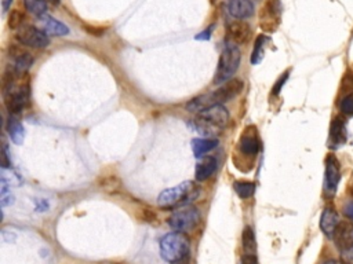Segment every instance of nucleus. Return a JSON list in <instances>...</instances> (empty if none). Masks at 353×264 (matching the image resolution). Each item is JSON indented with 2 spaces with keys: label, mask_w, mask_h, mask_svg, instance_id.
Instances as JSON below:
<instances>
[{
  "label": "nucleus",
  "mask_w": 353,
  "mask_h": 264,
  "mask_svg": "<svg viewBox=\"0 0 353 264\" xmlns=\"http://www.w3.org/2000/svg\"><path fill=\"white\" fill-rule=\"evenodd\" d=\"M25 74H18L8 69L3 78V98L4 104L10 114L19 116L29 104L30 91L29 85L23 84L21 80Z\"/></svg>",
  "instance_id": "f257e3e1"
},
{
  "label": "nucleus",
  "mask_w": 353,
  "mask_h": 264,
  "mask_svg": "<svg viewBox=\"0 0 353 264\" xmlns=\"http://www.w3.org/2000/svg\"><path fill=\"white\" fill-rule=\"evenodd\" d=\"M244 88V82L240 78H230L229 81L221 84V87L210 94H203L200 96L193 98L186 103V110L200 113L212 106L222 104L233 98H236Z\"/></svg>",
  "instance_id": "f03ea898"
},
{
  "label": "nucleus",
  "mask_w": 353,
  "mask_h": 264,
  "mask_svg": "<svg viewBox=\"0 0 353 264\" xmlns=\"http://www.w3.org/2000/svg\"><path fill=\"white\" fill-rule=\"evenodd\" d=\"M228 121V109L223 104H216L197 113L196 117L192 120V125L203 138L216 139V136L221 135L226 128Z\"/></svg>",
  "instance_id": "7ed1b4c3"
},
{
  "label": "nucleus",
  "mask_w": 353,
  "mask_h": 264,
  "mask_svg": "<svg viewBox=\"0 0 353 264\" xmlns=\"http://www.w3.org/2000/svg\"><path fill=\"white\" fill-rule=\"evenodd\" d=\"M189 239L183 232L174 231L160 239V256L171 264H181L189 256Z\"/></svg>",
  "instance_id": "20e7f679"
},
{
  "label": "nucleus",
  "mask_w": 353,
  "mask_h": 264,
  "mask_svg": "<svg viewBox=\"0 0 353 264\" xmlns=\"http://www.w3.org/2000/svg\"><path fill=\"white\" fill-rule=\"evenodd\" d=\"M197 192L199 190L196 183L192 180H185L171 188L161 191L157 197V205L164 209L189 205V202L197 195Z\"/></svg>",
  "instance_id": "39448f33"
},
{
  "label": "nucleus",
  "mask_w": 353,
  "mask_h": 264,
  "mask_svg": "<svg viewBox=\"0 0 353 264\" xmlns=\"http://www.w3.org/2000/svg\"><path fill=\"white\" fill-rule=\"evenodd\" d=\"M240 59H241V52L237 48V45L232 44V43L225 45V48L221 52L219 60H218V67L215 72L214 82L223 84V82L229 81L230 78H233L234 73L239 69Z\"/></svg>",
  "instance_id": "423d86ee"
},
{
  "label": "nucleus",
  "mask_w": 353,
  "mask_h": 264,
  "mask_svg": "<svg viewBox=\"0 0 353 264\" xmlns=\"http://www.w3.org/2000/svg\"><path fill=\"white\" fill-rule=\"evenodd\" d=\"M200 221V212L193 205H183L176 208L171 216L168 217V226L174 231L189 232L192 231Z\"/></svg>",
  "instance_id": "0eeeda50"
},
{
  "label": "nucleus",
  "mask_w": 353,
  "mask_h": 264,
  "mask_svg": "<svg viewBox=\"0 0 353 264\" xmlns=\"http://www.w3.org/2000/svg\"><path fill=\"white\" fill-rule=\"evenodd\" d=\"M17 40L22 45L33 48H46L50 44L48 34L36 26H22L18 29Z\"/></svg>",
  "instance_id": "6e6552de"
},
{
  "label": "nucleus",
  "mask_w": 353,
  "mask_h": 264,
  "mask_svg": "<svg viewBox=\"0 0 353 264\" xmlns=\"http://www.w3.org/2000/svg\"><path fill=\"white\" fill-rule=\"evenodd\" d=\"M341 180V166L339 161L334 154H328L325 158V170H324V191L328 195H334L338 190Z\"/></svg>",
  "instance_id": "1a4fd4ad"
},
{
  "label": "nucleus",
  "mask_w": 353,
  "mask_h": 264,
  "mask_svg": "<svg viewBox=\"0 0 353 264\" xmlns=\"http://www.w3.org/2000/svg\"><path fill=\"white\" fill-rule=\"evenodd\" d=\"M8 58L11 60L10 69L14 70L18 74H26V72L30 69V66L33 65V56L30 55V52L12 45L8 48Z\"/></svg>",
  "instance_id": "9d476101"
},
{
  "label": "nucleus",
  "mask_w": 353,
  "mask_h": 264,
  "mask_svg": "<svg viewBox=\"0 0 353 264\" xmlns=\"http://www.w3.org/2000/svg\"><path fill=\"white\" fill-rule=\"evenodd\" d=\"M332 239L341 252H350L353 249V223L339 221L332 234Z\"/></svg>",
  "instance_id": "9b49d317"
},
{
  "label": "nucleus",
  "mask_w": 353,
  "mask_h": 264,
  "mask_svg": "<svg viewBox=\"0 0 353 264\" xmlns=\"http://www.w3.org/2000/svg\"><path fill=\"white\" fill-rule=\"evenodd\" d=\"M251 34H252L251 26L241 19L233 21L226 26L228 40H229V43H232L234 45L245 44L251 38Z\"/></svg>",
  "instance_id": "f8f14e48"
},
{
  "label": "nucleus",
  "mask_w": 353,
  "mask_h": 264,
  "mask_svg": "<svg viewBox=\"0 0 353 264\" xmlns=\"http://www.w3.org/2000/svg\"><path fill=\"white\" fill-rule=\"evenodd\" d=\"M239 150L241 154L247 157H255L259 150V140L256 136V128L248 126L240 136L239 140Z\"/></svg>",
  "instance_id": "ddd939ff"
},
{
  "label": "nucleus",
  "mask_w": 353,
  "mask_h": 264,
  "mask_svg": "<svg viewBox=\"0 0 353 264\" xmlns=\"http://www.w3.org/2000/svg\"><path fill=\"white\" fill-rule=\"evenodd\" d=\"M347 140V129L345 120L342 117H335L330 126V135H328V146L331 148H338L342 144H345Z\"/></svg>",
  "instance_id": "4468645a"
},
{
  "label": "nucleus",
  "mask_w": 353,
  "mask_h": 264,
  "mask_svg": "<svg viewBox=\"0 0 353 264\" xmlns=\"http://www.w3.org/2000/svg\"><path fill=\"white\" fill-rule=\"evenodd\" d=\"M226 11L236 19H247L254 14V4L251 0H228Z\"/></svg>",
  "instance_id": "2eb2a0df"
},
{
  "label": "nucleus",
  "mask_w": 353,
  "mask_h": 264,
  "mask_svg": "<svg viewBox=\"0 0 353 264\" xmlns=\"http://www.w3.org/2000/svg\"><path fill=\"white\" fill-rule=\"evenodd\" d=\"M39 25H40L41 30H44L47 34H51V36L69 34V28L65 23H62L61 21H58L47 14L39 16Z\"/></svg>",
  "instance_id": "dca6fc26"
},
{
  "label": "nucleus",
  "mask_w": 353,
  "mask_h": 264,
  "mask_svg": "<svg viewBox=\"0 0 353 264\" xmlns=\"http://www.w3.org/2000/svg\"><path fill=\"white\" fill-rule=\"evenodd\" d=\"M218 168V161L215 157L212 155H207V157H203L197 165H196V169H194V177L196 180L199 182H204L207 179H210L215 170Z\"/></svg>",
  "instance_id": "f3484780"
},
{
  "label": "nucleus",
  "mask_w": 353,
  "mask_h": 264,
  "mask_svg": "<svg viewBox=\"0 0 353 264\" xmlns=\"http://www.w3.org/2000/svg\"><path fill=\"white\" fill-rule=\"evenodd\" d=\"M338 224H339L338 212L334 208H331V206L324 208V210L321 213V217H320V228H321V231L328 238H332V234H334V231H335Z\"/></svg>",
  "instance_id": "a211bd4d"
},
{
  "label": "nucleus",
  "mask_w": 353,
  "mask_h": 264,
  "mask_svg": "<svg viewBox=\"0 0 353 264\" xmlns=\"http://www.w3.org/2000/svg\"><path fill=\"white\" fill-rule=\"evenodd\" d=\"M6 131L10 136V139L15 143V144H22L23 139H25V128L22 125V122L18 120L17 116L10 114L6 122Z\"/></svg>",
  "instance_id": "6ab92c4d"
},
{
  "label": "nucleus",
  "mask_w": 353,
  "mask_h": 264,
  "mask_svg": "<svg viewBox=\"0 0 353 264\" xmlns=\"http://www.w3.org/2000/svg\"><path fill=\"white\" fill-rule=\"evenodd\" d=\"M216 146H218V139H214V138H196L192 140V150L197 158L203 157L205 153H210Z\"/></svg>",
  "instance_id": "aec40b11"
},
{
  "label": "nucleus",
  "mask_w": 353,
  "mask_h": 264,
  "mask_svg": "<svg viewBox=\"0 0 353 264\" xmlns=\"http://www.w3.org/2000/svg\"><path fill=\"white\" fill-rule=\"evenodd\" d=\"M233 188L240 198L245 199V198H250L255 192V183L245 182V180H237L233 183Z\"/></svg>",
  "instance_id": "412c9836"
},
{
  "label": "nucleus",
  "mask_w": 353,
  "mask_h": 264,
  "mask_svg": "<svg viewBox=\"0 0 353 264\" xmlns=\"http://www.w3.org/2000/svg\"><path fill=\"white\" fill-rule=\"evenodd\" d=\"M23 6L26 11L36 16H41L47 11V1L46 0H23Z\"/></svg>",
  "instance_id": "4be33fe9"
},
{
  "label": "nucleus",
  "mask_w": 353,
  "mask_h": 264,
  "mask_svg": "<svg viewBox=\"0 0 353 264\" xmlns=\"http://www.w3.org/2000/svg\"><path fill=\"white\" fill-rule=\"evenodd\" d=\"M241 241H243V249L245 253L255 252V234L250 226L244 227L243 234H241Z\"/></svg>",
  "instance_id": "5701e85b"
},
{
  "label": "nucleus",
  "mask_w": 353,
  "mask_h": 264,
  "mask_svg": "<svg viewBox=\"0 0 353 264\" xmlns=\"http://www.w3.org/2000/svg\"><path fill=\"white\" fill-rule=\"evenodd\" d=\"M265 41H266V37L263 34L258 36L255 38V44H254V50H252V54H251V63L252 65H256L261 62L262 56H263V47H265Z\"/></svg>",
  "instance_id": "b1692460"
},
{
  "label": "nucleus",
  "mask_w": 353,
  "mask_h": 264,
  "mask_svg": "<svg viewBox=\"0 0 353 264\" xmlns=\"http://www.w3.org/2000/svg\"><path fill=\"white\" fill-rule=\"evenodd\" d=\"M339 110L342 114H345L347 117L353 116V92H349L341 98Z\"/></svg>",
  "instance_id": "393cba45"
},
{
  "label": "nucleus",
  "mask_w": 353,
  "mask_h": 264,
  "mask_svg": "<svg viewBox=\"0 0 353 264\" xmlns=\"http://www.w3.org/2000/svg\"><path fill=\"white\" fill-rule=\"evenodd\" d=\"M22 22H23V12L19 10H12L8 16V26L11 29H19L22 28Z\"/></svg>",
  "instance_id": "a878e982"
},
{
  "label": "nucleus",
  "mask_w": 353,
  "mask_h": 264,
  "mask_svg": "<svg viewBox=\"0 0 353 264\" xmlns=\"http://www.w3.org/2000/svg\"><path fill=\"white\" fill-rule=\"evenodd\" d=\"M101 186H102V188H108V190H114V188H119V187H121V182L116 177V176H108V177H103L102 180H101Z\"/></svg>",
  "instance_id": "bb28decb"
},
{
  "label": "nucleus",
  "mask_w": 353,
  "mask_h": 264,
  "mask_svg": "<svg viewBox=\"0 0 353 264\" xmlns=\"http://www.w3.org/2000/svg\"><path fill=\"white\" fill-rule=\"evenodd\" d=\"M11 166V158H10V153H8V146L6 144V142H3L1 146V168H10Z\"/></svg>",
  "instance_id": "cd10ccee"
},
{
  "label": "nucleus",
  "mask_w": 353,
  "mask_h": 264,
  "mask_svg": "<svg viewBox=\"0 0 353 264\" xmlns=\"http://www.w3.org/2000/svg\"><path fill=\"white\" fill-rule=\"evenodd\" d=\"M240 264H258V260L254 253H244L240 258Z\"/></svg>",
  "instance_id": "c85d7f7f"
},
{
  "label": "nucleus",
  "mask_w": 353,
  "mask_h": 264,
  "mask_svg": "<svg viewBox=\"0 0 353 264\" xmlns=\"http://www.w3.org/2000/svg\"><path fill=\"white\" fill-rule=\"evenodd\" d=\"M343 213H345V216L353 223V199L345 204V206H343Z\"/></svg>",
  "instance_id": "c756f323"
},
{
  "label": "nucleus",
  "mask_w": 353,
  "mask_h": 264,
  "mask_svg": "<svg viewBox=\"0 0 353 264\" xmlns=\"http://www.w3.org/2000/svg\"><path fill=\"white\" fill-rule=\"evenodd\" d=\"M287 77H288V73H284V74L281 76V78L279 80V82H277V84H274V87H273V94H279L280 87L284 84V81L287 80Z\"/></svg>",
  "instance_id": "7c9ffc66"
},
{
  "label": "nucleus",
  "mask_w": 353,
  "mask_h": 264,
  "mask_svg": "<svg viewBox=\"0 0 353 264\" xmlns=\"http://www.w3.org/2000/svg\"><path fill=\"white\" fill-rule=\"evenodd\" d=\"M210 37H211V29H207L201 34H197L196 40H203V38H210Z\"/></svg>",
  "instance_id": "2f4dec72"
},
{
  "label": "nucleus",
  "mask_w": 353,
  "mask_h": 264,
  "mask_svg": "<svg viewBox=\"0 0 353 264\" xmlns=\"http://www.w3.org/2000/svg\"><path fill=\"white\" fill-rule=\"evenodd\" d=\"M11 3L12 0H1V8H3V12H7L8 8L11 7Z\"/></svg>",
  "instance_id": "473e14b6"
},
{
  "label": "nucleus",
  "mask_w": 353,
  "mask_h": 264,
  "mask_svg": "<svg viewBox=\"0 0 353 264\" xmlns=\"http://www.w3.org/2000/svg\"><path fill=\"white\" fill-rule=\"evenodd\" d=\"M324 264H343V263L336 261V260H331V261H327V263H324Z\"/></svg>",
  "instance_id": "72a5a7b5"
},
{
  "label": "nucleus",
  "mask_w": 353,
  "mask_h": 264,
  "mask_svg": "<svg viewBox=\"0 0 353 264\" xmlns=\"http://www.w3.org/2000/svg\"><path fill=\"white\" fill-rule=\"evenodd\" d=\"M46 1H50V3H52V4H58L59 0H46Z\"/></svg>",
  "instance_id": "f704fd0d"
}]
</instances>
